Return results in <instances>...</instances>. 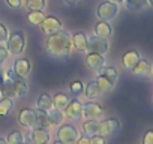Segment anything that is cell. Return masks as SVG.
<instances>
[{"label": "cell", "mask_w": 153, "mask_h": 144, "mask_svg": "<svg viewBox=\"0 0 153 144\" xmlns=\"http://www.w3.org/2000/svg\"><path fill=\"white\" fill-rule=\"evenodd\" d=\"M47 53L53 57H66L72 50V36L66 30H59L53 35L47 36L45 42Z\"/></svg>", "instance_id": "obj_1"}, {"label": "cell", "mask_w": 153, "mask_h": 144, "mask_svg": "<svg viewBox=\"0 0 153 144\" xmlns=\"http://www.w3.org/2000/svg\"><path fill=\"white\" fill-rule=\"evenodd\" d=\"M8 53L11 56H20L24 48H26V36L23 32H12L11 35H8L6 39V47Z\"/></svg>", "instance_id": "obj_2"}, {"label": "cell", "mask_w": 153, "mask_h": 144, "mask_svg": "<svg viewBox=\"0 0 153 144\" xmlns=\"http://www.w3.org/2000/svg\"><path fill=\"white\" fill-rule=\"evenodd\" d=\"M78 137H80V132L74 125L62 123L57 129V140H60L65 144H74Z\"/></svg>", "instance_id": "obj_3"}, {"label": "cell", "mask_w": 153, "mask_h": 144, "mask_svg": "<svg viewBox=\"0 0 153 144\" xmlns=\"http://www.w3.org/2000/svg\"><path fill=\"white\" fill-rule=\"evenodd\" d=\"M119 12H120L119 5L110 0V2H104V3L99 5L96 15H98V18L101 21H111V20H114L119 15Z\"/></svg>", "instance_id": "obj_4"}, {"label": "cell", "mask_w": 153, "mask_h": 144, "mask_svg": "<svg viewBox=\"0 0 153 144\" xmlns=\"http://www.w3.org/2000/svg\"><path fill=\"white\" fill-rule=\"evenodd\" d=\"M102 117H104V108L98 102L89 101L86 105H83L81 119H86V120H101Z\"/></svg>", "instance_id": "obj_5"}, {"label": "cell", "mask_w": 153, "mask_h": 144, "mask_svg": "<svg viewBox=\"0 0 153 144\" xmlns=\"http://www.w3.org/2000/svg\"><path fill=\"white\" fill-rule=\"evenodd\" d=\"M18 125L23 126L24 129H33L38 126V119H36V110L32 108H24L18 113Z\"/></svg>", "instance_id": "obj_6"}, {"label": "cell", "mask_w": 153, "mask_h": 144, "mask_svg": "<svg viewBox=\"0 0 153 144\" xmlns=\"http://www.w3.org/2000/svg\"><path fill=\"white\" fill-rule=\"evenodd\" d=\"M108 50H110L108 39H104V38H99V36L87 38V51L89 53H98V54L105 56L108 53Z\"/></svg>", "instance_id": "obj_7"}, {"label": "cell", "mask_w": 153, "mask_h": 144, "mask_svg": "<svg viewBox=\"0 0 153 144\" xmlns=\"http://www.w3.org/2000/svg\"><path fill=\"white\" fill-rule=\"evenodd\" d=\"M39 26H41V32L44 35H47V36L48 35H53V33H56L59 30H62V27H63L62 21L59 18H56V17H45L44 21Z\"/></svg>", "instance_id": "obj_8"}, {"label": "cell", "mask_w": 153, "mask_h": 144, "mask_svg": "<svg viewBox=\"0 0 153 144\" xmlns=\"http://www.w3.org/2000/svg\"><path fill=\"white\" fill-rule=\"evenodd\" d=\"M12 84H14V96L15 98H24L29 93V84L24 77L17 75L12 72Z\"/></svg>", "instance_id": "obj_9"}, {"label": "cell", "mask_w": 153, "mask_h": 144, "mask_svg": "<svg viewBox=\"0 0 153 144\" xmlns=\"http://www.w3.org/2000/svg\"><path fill=\"white\" fill-rule=\"evenodd\" d=\"M51 140V135L48 132V129L45 128H33L30 129V143L32 144H48Z\"/></svg>", "instance_id": "obj_10"}, {"label": "cell", "mask_w": 153, "mask_h": 144, "mask_svg": "<svg viewBox=\"0 0 153 144\" xmlns=\"http://www.w3.org/2000/svg\"><path fill=\"white\" fill-rule=\"evenodd\" d=\"M120 131V122L117 119H107L99 122V135H111Z\"/></svg>", "instance_id": "obj_11"}, {"label": "cell", "mask_w": 153, "mask_h": 144, "mask_svg": "<svg viewBox=\"0 0 153 144\" xmlns=\"http://www.w3.org/2000/svg\"><path fill=\"white\" fill-rule=\"evenodd\" d=\"M65 116L72 119V120H78L81 119V113H83V104L78 99H72L69 101V104L66 105V108L63 110Z\"/></svg>", "instance_id": "obj_12"}, {"label": "cell", "mask_w": 153, "mask_h": 144, "mask_svg": "<svg viewBox=\"0 0 153 144\" xmlns=\"http://www.w3.org/2000/svg\"><path fill=\"white\" fill-rule=\"evenodd\" d=\"M132 74L138 78H147L152 75V63L146 59H140L138 63L132 68Z\"/></svg>", "instance_id": "obj_13"}, {"label": "cell", "mask_w": 153, "mask_h": 144, "mask_svg": "<svg viewBox=\"0 0 153 144\" xmlns=\"http://www.w3.org/2000/svg\"><path fill=\"white\" fill-rule=\"evenodd\" d=\"M140 59H141V56H140V53H138L137 50H129V51H126V53L122 56V60H120L122 68H123L125 71H132V68L138 63Z\"/></svg>", "instance_id": "obj_14"}, {"label": "cell", "mask_w": 153, "mask_h": 144, "mask_svg": "<svg viewBox=\"0 0 153 144\" xmlns=\"http://www.w3.org/2000/svg\"><path fill=\"white\" fill-rule=\"evenodd\" d=\"M30 69H32V63L29 59H17L12 65V71L17 75L24 77V78L30 74Z\"/></svg>", "instance_id": "obj_15"}, {"label": "cell", "mask_w": 153, "mask_h": 144, "mask_svg": "<svg viewBox=\"0 0 153 144\" xmlns=\"http://www.w3.org/2000/svg\"><path fill=\"white\" fill-rule=\"evenodd\" d=\"M105 65V57L102 54H98V53H89L86 56V66L90 69V71H98L101 69L102 66Z\"/></svg>", "instance_id": "obj_16"}, {"label": "cell", "mask_w": 153, "mask_h": 144, "mask_svg": "<svg viewBox=\"0 0 153 144\" xmlns=\"http://www.w3.org/2000/svg\"><path fill=\"white\" fill-rule=\"evenodd\" d=\"M84 95H86V98H87L89 101H95V99L101 98L104 93H102V90L99 89L96 80H92V81H89V83L84 86Z\"/></svg>", "instance_id": "obj_17"}, {"label": "cell", "mask_w": 153, "mask_h": 144, "mask_svg": "<svg viewBox=\"0 0 153 144\" xmlns=\"http://www.w3.org/2000/svg\"><path fill=\"white\" fill-rule=\"evenodd\" d=\"M95 36L104 38V39H110L113 35V27L110 26V21H99L93 30Z\"/></svg>", "instance_id": "obj_18"}, {"label": "cell", "mask_w": 153, "mask_h": 144, "mask_svg": "<svg viewBox=\"0 0 153 144\" xmlns=\"http://www.w3.org/2000/svg\"><path fill=\"white\" fill-rule=\"evenodd\" d=\"M72 47L81 53L87 51V35L84 32H78L72 35Z\"/></svg>", "instance_id": "obj_19"}, {"label": "cell", "mask_w": 153, "mask_h": 144, "mask_svg": "<svg viewBox=\"0 0 153 144\" xmlns=\"http://www.w3.org/2000/svg\"><path fill=\"white\" fill-rule=\"evenodd\" d=\"M98 72V75H104L105 78H108L110 81H113L114 84L117 83V80H119V72H117V69L114 68V66H102L101 69H98L96 71Z\"/></svg>", "instance_id": "obj_20"}, {"label": "cell", "mask_w": 153, "mask_h": 144, "mask_svg": "<svg viewBox=\"0 0 153 144\" xmlns=\"http://www.w3.org/2000/svg\"><path fill=\"white\" fill-rule=\"evenodd\" d=\"M48 116H50V122H51V126H60L65 120V113L63 110H59L56 107H53L51 110H48Z\"/></svg>", "instance_id": "obj_21"}, {"label": "cell", "mask_w": 153, "mask_h": 144, "mask_svg": "<svg viewBox=\"0 0 153 144\" xmlns=\"http://www.w3.org/2000/svg\"><path fill=\"white\" fill-rule=\"evenodd\" d=\"M54 107V102H53V96H50L48 93H42L36 102V108L38 110H44V111H48Z\"/></svg>", "instance_id": "obj_22"}, {"label": "cell", "mask_w": 153, "mask_h": 144, "mask_svg": "<svg viewBox=\"0 0 153 144\" xmlns=\"http://www.w3.org/2000/svg\"><path fill=\"white\" fill-rule=\"evenodd\" d=\"M123 2L126 5V9L131 12H140L149 5L147 0H123Z\"/></svg>", "instance_id": "obj_23"}, {"label": "cell", "mask_w": 153, "mask_h": 144, "mask_svg": "<svg viewBox=\"0 0 153 144\" xmlns=\"http://www.w3.org/2000/svg\"><path fill=\"white\" fill-rule=\"evenodd\" d=\"M83 131L89 137L99 134V120H86L83 123Z\"/></svg>", "instance_id": "obj_24"}, {"label": "cell", "mask_w": 153, "mask_h": 144, "mask_svg": "<svg viewBox=\"0 0 153 144\" xmlns=\"http://www.w3.org/2000/svg\"><path fill=\"white\" fill-rule=\"evenodd\" d=\"M14 110L12 98H2L0 99V117H6Z\"/></svg>", "instance_id": "obj_25"}, {"label": "cell", "mask_w": 153, "mask_h": 144, "mask_svg": "<svg viewBox=\"0 0 153 144\" xmlns=\"http://www.w3.org/2000/svg\"><path fill=\"white\" fill-rule=\"evenodd\" d=\"M36 119H38V126L39 128H51V122H50V116H48V111H44V110H36Z\"/></svg>", "instance_id": "obj_26"}, {"label": "cell", "mask_w": 153, "mask_h": 144, "mask_svg": "<svg viewBox=\"0 0 153 144\" xmlns=\"http://www.w3.org/2000/svg\"><path fill=\"white\" fill-rule=\"evenodd\" d=\"M96 83H98L99 89L102 90V93H108V92H111L113 87H114V83L110 81L108 78H105L104 75H98V77H96Z\"/></svg>", "instance_id": "obj_27"}, {"label": "cell", "mask_w": 153, "mask_h": 144, "mask_svg": "<svg viewBox=\"0 0 153 144\" xmlns=\"http://www.w3.org/2000/svg\"><path fill=\"white\" fill-rule=\"evenodd\" d=\"M24 6L29 11H45L47 0H27Z\"/></svg>", "instance_id": "obj_28"}, {"label": "cell", "mask_w": 153, "mask_h": 144, "mask_svg": "<svg viewBox=\"0 0 153 144\" xmlns=\"http://www.w3.org/2000/svg\"><path fill=\"white\" fill-rule=\"evenodd\" d=\"M45 15H44V11H30L29 15H27V20L30 24L33 26H39L42 21H44Z\"/></svg>", "instance_id": "obj_29"}, {"label": "cell", "mask_w": 153, "mask_h": 144, "mask_svg": "<svg viewBox=\"0 0 153 144\" xmlns=\"http://www.w3.org/2000/svg\"><path fill=\"white\" fill-rule=\"evenodd\" d=\"M53 102H54V107H56V108L65 110L66 105L69 104V98H68L65 93H56L54 98H53Z\"/></svg>", "instance_id": "obj_30"}, {"label": "cell", "mask_w": 153, "mask_h": 144, "mask_svg": "<svg viewBox=\"0 0 153 144\" xmlns=\"http://www.w3.org/2000/svg\"><path fill=\"white\" fill-rule=\"evenodd\" d=\"M6 141H8V144H20V143L24 141V135H23L21 132L14 131V132H11V134L8 135Z\"/></svg>", "instance_id": "obj_31"}, {"label": "cell", "mask_w": 153, "mask_h": 144, "mask_svg": "<svg viewBox=\"0 0 153 144\" xmlns=\"http://www.w3.org/2000/svg\"><path fill=\"white\" fill-rule=\"evenodd\" d=\"M69 90H71V93H74V95H81V93H84V84L81 83V81H74V83H71L69 84Z\"/></svg>", "instance_id": "obj_32"}, {"label": "cell", "mask_w": 153, "mask_h": 144, "mask_svg": "<svg viewBox=\"0 0 153 144\" xmlns=\"http://www.w3.org/2000/svg\"><path fill=\"white\" fill-rule=\"evenodd\" d=\"M141 144H153V129H147L143 135Z\"/></svg>", "instance_id": "obj_33"}, {"label": "cell", "mask_w": 153, "mask_h": 144, "mask_svg": "<svg viewBox=\"0 0 153 144\" xmlns=\"http://www.w3.org/2000/svg\"><path fill=\"white\" fill-rule=\"evenodd\" d=\"M90 144H107L105 143V137L104 135H99V134L92 135L90 137Z\"/></svg>", "instance_id": "obj_34"}, {"label": "cell", "mask_w": 153, "mask_h": 144, "mask_svg": "<svg viewBox=\"0 0 153 144\" xmlns=\"http://www.w3.org/2000/svg\"><path fill=\"white\" fill-rule=\"evenodd\" d=\"M8 29L5 27V24H2L0 23V44H3V42H6V39H8Z\"/></svg>", "instance_id": "obj_35"}, {"label": "cell", "mask_w": 153, "mask_h": 144, "mask_svg": "<svg viewBox=\"0 0 153 144\" xmlns=\"http://www.w3.org/2000/svg\"><path fill=\"white\" fill-rule=\"evenodd\" d=\"M8 57H9L8 50H6L5 47H0V66H2V65L8 60Z\"/></svg>", "instance_id": "obj_36"}, {"label": "cell", "mask_w": 153, "mask_h": 144, "mask_svg": "<svg viewBox=\"0 0 153 144\" xmlns=\"http://www.w3.org/2000/svg\"><path fill=\"white\" fill-rule=\"evenodd\" d=\"M5 2H6V5H8L9 8H12V9L21 8V0H5Z\"/></svg>", "instance_id": "obj_37"}, {"label": "cell", "mask_w": 153, "mask_h": 144, "mask_svg": "<svg viewBox=\"0 0 153 144\" xmlns=\"http://www.w3.org/2000/svg\"><path fill=\"white\" fill-rule=\"evenodd\" d=\"M75 144H90V137L89 135H83V137H78L75 141Z\"/></svg>", "instance_id": "obj_38"}, {"label": "cell", "mask_w": 153, "mask_h": 144, "mask_svg": "<svg viewBox=\"0 0 153 144\" xmlns=\"http://www.w3.org/2000/svg\"><path fill=\"white\" fill-rule=\"evenodd\" d=\"M5 98L3 96V72H0V99Z\"/></svg>", "instance_id": "obj_39"}, {"label": "cell", "mask_w": 153, "mask_h": 144, "mask_svg": "<svg viewBox=\"0 0 153 144\" xmlns=\"http://www.w3.org/2000/svg\"><path fill=\"white\" fill-rule=\"evenodd\" d=\"M63 2H65L66 5H74V3L78 2V0H63Z\"/></svg>", "instance_id": "obj_40"}, {"label": "cell", "mask_w": 153, "mask_h": 144, "mask_svg": "<svg viewBox=\"0 0 153 144\" xmlns=\"http://www.w3.org/2000/svg\"><path fill=\"white\" fill-rule=\"evenodd\" d=\"M0 144H8V141L5 138H0Z\"/></svg>", "instance_id": "obj_41"}, {"label": "cell", "mask_w": 153, "mask_h": 144, "mask_svg": "<svg viewBox=\"0 0 153 144\" xmlns=\"http://www.w3.org/2000/svg\"><path fill=\"white\" fill-rule=\"evenodd\" d=\"M111 2H114V3H117V5H120V3H123V0H111Z\"/></svg>", "instance_id": "obj_42"}, {"label": "cell", "mask_w": 153, "mask_h": 144, "mask_svg": "<svg viewBox=\"0 0 153 144\" xmlns=\"http://www.w3.org/2000/svg\"><path fill=\"white\" fill-rule=\"evenodd\" d=\"M53 144H65V143H62V141H60V140H56V141H54V143H53Z\"/></svg>", "instance_id": "obj_43"}, {"label": "cell", "mask_w": 153, "mask_h": 144, "mask_svg": "<svg viewBox=\"0 0 153 144\" xmlns=\"http://www.w3.org/2000/svg\"><path fill=\"white\" fill-rule=\"evenodd\" d=\"M147 2H149V5H150V6L153 8V0H147Z\"/></svg>", "instance_id": "obj_44"}, {"label": "cell", "mask_w": 153, "mask_h": 144, "mask_svg": "<svg viewBox=\"0 0 153 144\" xmlns=\"http://www.w3.org/2000/svg\"><path fill=\"white\" fill-rule=\"evenodd\" d=\"M150 77H153V65H152V75Z\"/></svg>", "instance_id": "obj_45"}, {"label": "cell", "mask_w": 153, "mask_h": 144, "mask_svg": "<svg viewBox=\"0 0 153 144\" xmlns=\"http://www.w3.org/2000/svg\"><path fill=\"white\" fill-rule=\"evenodd\" d=\"M20 144H27V143H26V141H23V143H20Z\"/></svg>", "instance_id": "obj_46"}, {"label": "cell", "mask_w": 153, "mask_h": 144, "mask_svg": "<svg viewBox=\"0 0 153 144\" xmlns=\"http://www.w3.org/2000/svg\"><path fill=\"white\" fill-rule=\"evenodd\" d=\"M152 99H153V96H152Z\"/></svg>", "instance_id": "obj_47"}]
</instances>
